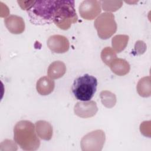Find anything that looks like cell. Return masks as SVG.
Masks as SVG:
<instances>
[{
  "label": "cell",
  "mask_w": 151,
  "mask_h": 151,
  "mask_svg": "<svg viewBox=\"0 0 151 151\" xmlns=\"http://www.w3.org/2000/svg\"><path fill=\"white\" fill-rule=\"evenodd\" d=\"M14 139L24 150H36L40 145L35 126L28 120H21L16 123L14 128Z\"/></svg>",
  "instance_id": "cell-1"
},
{
  "label": "cell",
  "mask_w": 151,
  "mask_h": 151,
  "mask_svg": "<svg viewBox=\"0 0 151 151\" xmlns=\"http://www.w3.org/2000/svg\"><path fill=\"white\" fill-rule=\"evenodd\" d=\"M55 1H35L33 5L27 11L30 22L37 25H44L53 22Z\"/></svg>",
  "instance_id": "cell-2"
},
{
  "label": "cell",
  "mask_w": 151,
  "mask_h": 151,
  "mask_svg": "<svg viewBox=\"0 0 151 151\" xmlns=\"http://www.w3.org/2000/svg\"><path fill=\"white\" fill-rule=\"evenodd\" d=\"M74 1L56 0L53 22L63 30H67L72 24L76 23L78 17L74 8Z\"/></svg>",
  "instance_id": "cell-3"
},
{
  "label": "cell",
  "mask_w": 151,
  "mask_h": 151,
  "mask_svg": "<svg viewBox=\"0 0 151 151\" xmlns=\"http://www.w3.org/2000/svg\"><path fill=\"white\" fill-rule=\"evenodd\" d=\"M97 86L96 77L88 74L77 77L72 86V93L77 100L86 101L94 96Z\"/></svg>",
  "instance_id": "cell-4"
},
{
  "label": "cell",
  "mask_w": 151,
  "mask_h": 151,
  "mask_svg": "<svg viewBox=\"0 0 151 151\" xmlns=\"http://www.w3.org/2000/svg\"><path fill=\"white\" fill-rule=\"evenodd\" d=\"M94 25L97 31L98 36L103 40L111 37L117 30V24L114 15L111 12H104L95 20Z\"/></svg>",
  "instance_id": "cell-5"
},
{
  "label": "cell",
  "mask_w": 151,
  "mask_h": 151,
  "mask_svg": "<svg viewBox=\"0 0 151 151\" xmlns=\"http://www.w3.org/2000/svg\"><path fill=\"white\" fill-rule=\"evenodd\" d=\"M106 139L105 133L101 130H96L85 135L81 140V147L84 151L101 150Z\"/></svg>",
  "instance_id": "cell-6"
},
{
  "label": "cell",
  "mask_w": 151,
  "mask_h": 151,
  "mask_svg": "<svg viewBox=\"0 0 151 151\" xmlns=\"http://www.w3.org/2000/svg\"><path fill=\"white\" fill-rule=\"evenodd\" d=\"M101 1L96 0H86L79 6L80 16L87 20L94 19L101 12Z\"/></svg>",
  "instance_id": "cell-7"
},
{
  "label": "cell",
  "mask_w": 151,
  "mask_h": 151,
  "mask_svg": "<svg viewBox=\"0 0 151 151\" xmlns=\"http://www.w3.org/2000/svg\"><path fill=\"white\" fill-rule=\"evenodd\" d=\"M97 104L94 101L77 102L74 108L75 114L81 118H89L94 116L97 112Z\"/></svg>",
  "instance_id": "cell-8"
},
{
  "label": "cell",
  "mask_w": 151,
  "mask_h": 151,
  "mask_svg": "<svg viewBox=\"0 0 151 151\" xmlns=\"http://www.w3.org/2000/svg\"><path fill=\"white\" fill-rule=\"evenodd\" d=\"M47 46L51 51L61 54L69 50L70 43L65 37L61 35H53L48 38Z\"/></svg>",
  "instance_id": "cell-9"
},
{
  "label": "cell",
  "mask_w": 151,
  "mask_h": 151,
  "mask_svg": "<svg viewBox=\"0 0 151 151\" xmlns=\"http://www.w3.org/2000/svg\"><path fill=\"white\" fill-rule=\"evenodd\" d=\"M5 25L8 30L12 34H19L25 30V22L19 16L11 15L4 19Z\"/></svg>",
  "instance_id": "cell-10"
},
{
  "label": "cell",
  "mask_w": 151,
  "mask_h": 151,
  "mask_svg": "<svg viewBox=\"0 0 151 151\" xmlns=\"http://www.w3.org/2000/svg\"><path fill=\"white\" fill-rule=\"evenodd\" d=\"M55 83L47 76L41 77L37 82L36 89L38 93L42 96L50 94L54 90Z\"/></svg>",
  "instance_id": "cell-11"
},
{
  "label": "cell",
  "mask_w": 151,
  "mask_h": 151,
  "mask_svg": "<svg viewBox=\"0 0 151 151\" xmlns=\"http://www.w3.org/2000/svg\"><path fill=\"white\" fill-rule=\"evenodd\" d=\"M37 135L42 139L49 140L52 136V127L51 124L44 120H39L35 123Z\"/></svg>",
  "instance_id": "cell-12"
},
{
  "label": "cell",
  "mask_w": 151,
  "mask_h": 151,
  "mask_svg": "<svg viewBox=\"0 0 151 151\" xmlns=\"http://www.w3.org/2000/svg\"><path fill=\"white\" fill-rule=\"evenodd\" d=\"M111 70L115 74L122 76L127 74L130 71L129 63L122 58H115L109 65Z\"/></svg>",
  "instance_id": "cell-13"
},
{
  "label": "cell",
  "mask_w": 151,
  "mask_h": 151,
  "mask_svg": "<svg viewBox=\"0 0 151 151\" xmlns=\"http://www.w3.org/2000/svg\"><path fill=\"white\" fill-rule=\"evenodd\" d=\"M66 72L65 64L60 61H55L52 63L48 67L47 74L50 78L57 79L62 77Z\"/></svg>",
  "instance_id": "cell-14"
},
{
  "label": "cell",
  "mask_w": 151,
  "mask_h": 151,
  "mask_svg": "<svg viewBox=\"0 0 151 151\" xmlns=\"http://www.w3.org/2000/svg\"><path fill=\"white\" fill-rule=\"evenodd\" d=\"M137 91L139 94L143 97L150 96V76L145 77L141 78L137 85Z\"/></svg>",
  "instance_id": "cell-15"
},
{
  "label": "cell",
  "mask_w": 151,
  "mask_h": 151,
  "mask_svg": "<svg viewBox=\"0 0 151 151\" xmlns=\"http://www.w3.org/2000/svg\"><path fill=\"white\" fill-rule=\"evenodd\" d=\"M129 41V36L126 35H117L111 40L112 46L116 52H120L126 47Z\"/></svg>",
  "instance_id": "cell-16"
},
{
  "label": "cell",
  "mask_w": 151,
  "mask_h": 151,
  "mask_svg": "<svg viewBox=\"0 0 151 151\" xmlns=\"http://www.w3.org/2000/svg\"><path fill=\"white\" fill-rule=\"evenodd\" d=\"M100 97L102 104L107 108L113 107L116 103V97L111 91L104 90L100 93Z\"/></svg>",
  "instance_id": "cell-17"
},
{
  "label": "cell",
  "mask_w": 151,
  "mask_h": 151,
  "mask_svg": "<svg viewBox=\"0 0 151 151\" xmlns=\"http://www.w3.org/2000/svg\"><path fill=\"white\" fill-rule=\"evenodd\" d=\"M117 58V55L115 51L109 47H106L103 48L101 52V58L103 63L109 66L111 63Z\"/></svg>",
  "instance_id": "cell-18"
}]
</instances>
